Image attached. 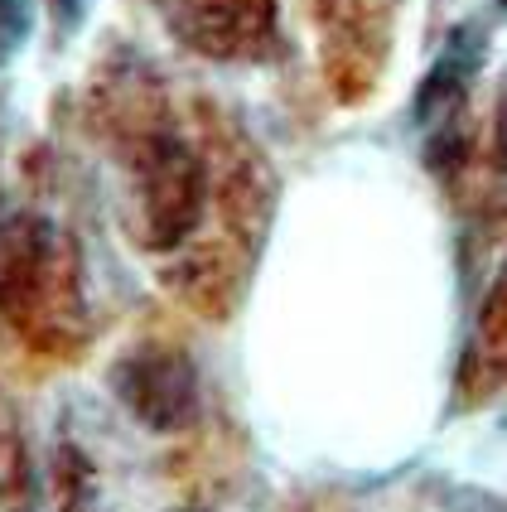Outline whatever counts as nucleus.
<instances>
[{"label":"nucleus","mask_w":507,"mask_h":512,"mask_svg":"<svg viewBox=\"0 0 507 512\" xmlns=\"http://www.w3.org/2000/svg\"><path fill=\"white\" fill-rule=\"evenodd\" d=\"M121 397L126 406L160 430H179L198 416V377L194 363L169 348V343H155V348H141L121 363Z\"/></svg>","instance_id":"nucleus-5"},{"label":"nucleus","mask_w":507,"mask_h":512,"mask_svg":"<svg viewBox=\"0 0 507 512\" xmlns=\"http://www.w3.org/2000/svg\"><path fill=\"white\" fill-rule=\"evenodd\" d=\"M29 479V445H25V421L15 411L10 392L0 387V498L20 493Z\"/></svg>","instance_id":"nucleus-7"},{"label":"nucleus","mask_w":507,"mask_h":512,"mask_svg":"<svg viewBox=\"0 0 507 512\" xmlns=\"http://www.w3.org/2000/svg\"><path fill=\"white\" fill-rule=\"evenodd\" d=\"M87 126L121 174L126 232L203 319H227L271 228L261 150L208 102L179 107L141 58L107 63L87 87Z\"/></svg>","instance_id":"nucleus-1"},{"label":"nucleus","mask_w":507,"mask_h":512,"mask_svg":"<svg viewBox=\"0 0 507 512\" xmlns=\"http://www.w3.org/2000/svg\"><path fill=\"white\" fill-rule=\"evenodd\" d=\"M29 34V0H0V63L25 44Z\"/></svg>","instance_id":"nucleus-8"},{"label":"nucleus","mask_w":507,"mask_h":512,"mask_svg":"<svg viewBox=\"0 0 507 512\" xmlns=\"http://www.w3.org/2000/svg\"><path fill=\"white\" fill-rule=\"evenodd\" d=\"M507 377V290L503 281L488 285L479 314H474V334L469 348L459 358V377H454V397L459 406H488V401L503 392Z\"/></svg>","instance_id":"nucleus-6"},{"label":"nucleus","mask_w":507,"mask_h":512,"mask_svg":"<svg viewBox=\"0 0 507 512\" xmlns=\"http://www.w3.org/2000/svg\"><path fill=\"white\" fill-rule=\"evenodd\" d=\"M319 25H324V58H329V83L343 102L367 97L392 49V5L387 0H319Z\"/></svg>","instance_id":"nucleus-4"},{"label":"nucleus","mask_w":507,"mask_h":512,"mask_svg":"<svg viewBox=\"0 0 507 512\" xmlns=\"http://www.w3.org/2000/svg\"><path fill=\"white\" fill-rule=\"evenodd\" d=\"M169 39L208 63H266L281 54V0H150Z\"/></svg>","instance_id":"nucleus-3"},{"label":"nucleus","mask_w":507,"mask_h":512,"mask_svg":"<svg viewBox=\"0 0 507 512\" xmlns=\"http://www.w3.org/2000/svg\"><path fill=\"white\" fill-rule=\"evenodd\" d=\"M0 324L44 363H78L92 343L83 252L49 218L5 213L0 223Z\"/></svg>","instance_id":"nucleus-2"}]
</instances>
